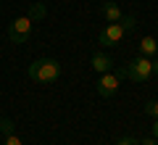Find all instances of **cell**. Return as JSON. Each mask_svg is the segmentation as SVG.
<instances>
[{
	"mask_svg": "<svg viewBox=\"0 0 158 145\" xmlns=\"http://www.w3.org/2000/svg\"><path fill=\"white\" fill-rule=\"evenodd\" d=\"M27 74H29V79H34V82L48 84V82H56V79L61 77V63H58L56 58H37V61L29 63Z\"/></svg>",
	"mask_w": 158,
	"mask_h": 145,
	"instance_id": "obj_1",
	"label": "cell"
},
{
	"mask_svg": "<svg viewBox=\"0 0 158 145\" xmlns=\"http://www.w3.org/2000/svg\"><path fill=\"white\" fill-rule=\"evenodd\" d=\"M127 77L132 79V82H148V79L153 77V58L148 56H137L129 61V66H127Z\"/></svg>",
	"mask_w": 158,
	"mask_h": 145,
	"instance_id": "obj_2",
	"label": "cell"
},
{
	"mask_svg": "<svg viewBox=\"0 0 158 145\" xmlns=\"http://www.w3.org/2000/svg\"><path fill=\"white\" fill-rule=\"evenodd\" d=\"M29 34H32V19H29V16H19V19H13L11 27H8V40H11V42H16V45L27 42Z\"/></svg>",
	"mask_w": 158,
	"mask_h": 145,
	"instance_id": "obj_3",
	"label": "cell"
},
{
	"mask_svg": "<svg viewBox=\"0 0 158 145\" xmlns=\"http://www.w3.org/2000/svg\"><path fill=\"white\" fill-rule=\"evenodd\" d=\"M124 34H127V32H124L121 27H118V21H116V24H108V27L100 32L98 42H100L103 48H113V45H118L121 40H124Z\"/></svg>",
	"mask_w": 158,
	"mask_h": 145,
	"instance_id": "obj_4",
	"label": "cell"
},
{
	"mask_svg": "<svg viewBox=\"0 0 158 145\" xmlns=\"http://www.w3.org/2000/svg\"><path fill=\"white\" fill-rule=\"evenodd\" d=\"M118 84H121V79H118L113 71H106L100 79H98V92H100L103 98H111V95L118 92Z\"/></svg>",
	"mask_w": 158,
	"mask_h": 145,
	"instance_id": "obj_5",
	"label": "cell"
},
{
	"mask_svg": "<svg viewBox=\"0 0 158 145\" xmlns=\"http://www.w3.org/2000/svg\"><path fill=\"white\" fill-rule=\"evenodd\" d=\"M90 66L95 69L98 74L113 71V58H111V56H106V53H95V56H92V61H90Z\"/></svg>",
	"mask_w": 158,
	"mask_h": 145,
	"instance_id": "obj_6",
	"label": "cell"
},
{
	"mask_svg": "<svg viewBox=\"0 0 158 145\" xmlns=\"http://www.w3.org/2000/svg\"><path fill=\"white\" fill-rule=\"evenodd\" d=\"M103 16H106V21L116 24L118 19H121V8H118L116 3H111V0H106V3H103Z\"/></svg>",
	"mask_w": 158,
	"mask_h": 145,
	"instance_id": "obj_7",
	"label": "cell"
},
{
	"mask_svg": "<svg viewBox=\"0 0 158 145\" xmlns=\"http://www.w3.org/2000/svg\"><path fill=\"white\" fill-rule=\"evenodd\" d=\"M140 50H142V56H148V58H150V56H156V53H158V42H156L153 37H142Z\"/></svg>",
	"mask_w": 158,
	"mask_h": 145,
	"instance_id": "obj_8",
	"label": "cell"
},
{
	"mask_svg": "<svg viewBox=\"0 0 158 145\" xmlns=\"http://www.w3.org/2000/svg\"><path fill=\"white\" fill-rule=\"evenodd\" d=\"M27 16L32 19V21H40V19H45V16H48V11H45V6H42V3H34V6L29 8Z\"/></svg>",
	"mask_w": 158,
	"mask_h": 145,
	"instance_id": "obj_9",
	"label": "cell"
},
{
	"mask_svg": "<svg viewBox=\"0 0 158 145\" xmlns=\"http://www.w3.org/2000/svg\"><path fill=\"white\" fill-rule=\"evenodd\" d=\"M118 27L124 29V32H135V29H137V19L132 16V13H129V16H121V19H118Z\"/></svg>",
	"mask_w": 158,
	"mask_h": 145,
	"instance_id": "obj_10",
	"label": "cell"
},
{
	"mask_svg": "<svg viewBox=\"0 0 158 145\" xmlns=\"http://www.w3.org/2000/svg\"><path fill=\"white\" fill-rule=\"evenodd\" d=\"M0 134H3V137L13 134V122H11L8 116H3V119H0Z\"/></svg>",
	"mask_w": 158,
	"mask_h": 145,
	"instance_id": "obj_11",
	"label": "cell"
},
{
	"mask_svg": "<svg viewBox=\"0 0 158 145\" xmlns=\"http://www.w3.org/2000/svg\"><path fill=\"white\" fill-rule=\"evenodd\" d=\"M145 113L153 116V119H158V100H148L145 103Z\"/></svg>",
	"mask_w": 158,
	"mask_h": 145,
	"instance_id": "obj_12",
	"label": "cell"
},
{
	"mask_svg": "<svg viewBox=\"0 0 158 145\" xmlns=\"http://www.w3.org/2000/svg\"><path fill=\"white\" fill-rule=\"evenodd\" d=\"M116 145H140V140H137V137H132V134H124V137L118 140Z\"/></svg>",
	"mask_w": 158,
	"mask_h": 145,
	"instance_id": "obj_13",
	"label": "cell"
},
{
	"mask_svg": "<svg viewBox=\"0 0 158 145\" xmlns=\"http://www.w3.org/2000/svg\"><path fill=\"white\" fill-rule=\"evenodd\" d=\"M3 145H24V143H21V137H16V134H8Z\"/></svg>",
	"mask_w": 158,
	"mask_h": 145,
	"instance_id": "obj_14",
	"label": "cell"
},
{
	"mask_svg": "<svg viewBox=\"0 0 158 145\" xmlns=\"http://www.w3.org/2000/svg\"><path fill=\"white\" fill-rule=\"evenodd\" d=\"M113 74H116L118 79H127V66H124V69H116V71H113Z\"/></svg>",
	"mask_w": 158,
	"mask_h": 145,
	"instance_id": "obj_15",
	"label": "cell"
},
{
	"mask_svg": "<svg viewBox=\"0 0 158 145\" xmlns=\"http://www.w3.org/2000/svg\"><path fill=\"white\" fill-rule=\"evenodd\" d=\"M140 145H158L156 137H148V140H140Z\"/></svg>",
	"mask_w": 158,
	"mask_h": 145,
	"instance_id": "obj_16",
	"label": "cell"
},
{
	"mask_svg": "<svg viewBox=\"0 0 158 145\" xmlns=\"http://www.w3.org/2000/svg\"><path fill=\"white\" fill-rule=\"evenodd\" d=\"M153 137L158 140V119H156V122H153Z\"/></svg>",
	"mask_w": 158,
	"mask_h": 145,
	"instance_id": "obj_17",
	"label": "cell"
},
{
	"mask_svg": "<svg viewBox=\"0 0 158 145\" xmlns=\"http://www.w3.org/2000/svg\"><path fill=\"white\" fill-rule=\"evenodd\" d=\"M153 74H158V58L153 61Z\"/></svg>",
	"mask_w": 158,
	"mask_h": 145,
	"instance_id": "obj_18",
	"label": "cell"
}]
</instances>
